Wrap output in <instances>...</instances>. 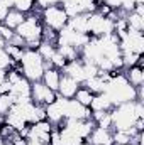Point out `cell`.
<instances>
[{
    "mask_svg": "<svg viewBox=\"0 0 144 145\" xmlns=\"http://www.w3.org/2000/svg\"><path fill=\"white\" fill-rule=\"evenodd\" d=\"M110 98L112 105L117 106L120 103H127V101H134L137 100V91L134 86L129 84V81L126 79V76L120 72L117 76H114L110 81L107 83V88L104 91Z\"/></svg>",
    "mask_w": 144,
    "mask_h": 145,
    "instance_id": "obj_1",
    "label": "cell"
},
{
    "mask_svg": "<svg viewBox=\"0 0 144 145\" xmlns=\"http://www.w3.org/2000/svg\"><path fill=\"white\" fill-rule=\"evenodd\" d=\"M42 31L44 25L41 22V15H26L24 22L15 29V34L24 39L26 49H37L42 42Z\"/></svg>",
    "mask_w": 144,
    "mask_h": 145,
    "instance_id": "obj_2",
    "label": "cell"
},
{
    "mask_svg": "<svg viewBox=\"0 0 144 145\" xmlns=\"http://www.w3.org/2000/svg\"><path fill=\"white\" fill-rule=\"evenodd\" d=\"M19 66H20L22 76L26 79H29L31 83L41 81V78L44 74V59L41 57V54L36 49H26Z\"/></svg>",
    "mask_w": 144,
    "mask_h": 145,
    "instance_id": "obj_3",
    "label": "cell"
},
{
    "mask_svg": "<svg viewBox=\"0 0 144 145\" xmlns=\"http://www.w3.org/2000/svg\"><path fill=\"white\" fill-rule=\"evenodd\" d=\"M41 22L44 27L58 32L68 24V15L61 5H49L41 10Z\"/></svg>",
    "mask_w": 144,
    "mask_h": 145,
    "instance_id": "obj_4",
    "label": "cell"
},
{
    "mask_svg": "<svg viewBox=\"0 0 144 145\" xmlns=\"http://www.w3.org/2000/svg\"><path fill=\"white\" fill-rule=\"evenodd\" d=\"M107 34H114V20L100 15L98 12L88 14V36L102 37Z\"/></svg>",
    "mask_w": 144,
    "mask_h": 145,
    "instance_id": "obj_5",
    "label": "cell"
},
{
    "mask_svg": "<svg viewBox=\"0 0 144 145\" xmlns=\"http://www.w3.org/2000/svg\"><path fill=\"white\" fill-rule=\"evenodd\" d=\"M56 96H58V93L53 91V89H49L42 81L31 83V100H32V103L46 106V105L53 103L56 100Z\"/></svg>",
    "mask_w": 144,
    "mask_h": 145,
    "instance_id": "obj_6",
    "label": "cell"
},
{
    "mask_svg": "<svg viewBox=\"0 0 144 145\" xmlns=\"http://www.w3.org/2000/svg\"><path fill=\"white\" fill-rule=\"evenodd\" d=\"M53 128H54V125L49 123L48 120H41L37 123H32V125H29V138L27 140H36L44 145H49V135H51Z\"/></svg>",
    "mask_w": 144,
    "mask_h": 145,
    "instance_id": "obj_7",
    "label": "cell"
},
{
    "mask_svg": "<svg viewBox=\"0 0 144 145\" xmlns=\"http://www.w3.org/2000/svg\"><path fill=\"white\" fill-rule=\"evenodd\" d=\"M65 106H66V98L58 95L53 103L46 105V120L53 123L54 127L59 125L65 120Z\"/></svg>",
    "mask_w": 144,
    "mask_h": 145,
    "instance_id": "obj_8",
    "label": "cell"
},
{
    "mask_svg": "<svg viewBox=\"0 0 144 145\" xmlns=\"http://www.w3.org/2000/svg\"><path fill=\"white\" fill-rule=\"evenodd\" d=\"M120 51H129V52H136L139 56H143L144 52V36L143 32H132L129 31L127 36L120 40Z\"/></svg>",
    "mask_w": 144,
    "mask_h": 145,
    "instance_id": "obj_9",
    "label": "cell"
},
{
    "mask_svg": "<svg viewBox=\"0 0 144 145\" xmlns=\"http://www.w3.org/2000/svg\"><path fill=\"white\" fill-rule=\"evenodd\" d=\"M92 116V110L88 106L80 105L76 100H66V106H65V118L70 120H87Z\"/></svg>",
    "mask_w": 144,
    "mask_h": 145,
    "instance_id": "obj_10",
    "label": "cell"
},
{
    "mask_svg": "<svg viewBox=\"0 0 144 145\" xmlns=\"http://www.w3.org/2000/svg\"><path fill=\"white\" fill-rule=\"evenodd\" d=\"M87 142L90 145H114L112 130H108V128H100V127L95 125V128H93L92 133L88 135Z\"/></svg>",
    "mask_w": 144,
    "mask_h": 145,
    "instance_id": "obj_11",
    "label": "cell"
},
{
    "mask_svg": "<svg viewBox=\"0 0 144 145\" xmlns=\"http://www.w3.org/2000/svg\"><path fill=\"white\" fill-rule=\"evenodd\" d=\"M80 86L81 84L78 81H75L73 78H70V76H66V74L61 72V79H59V86H58V95L63 96V98H66V100H71Z\"/></svg>",
    "mask_w": 144,
    "mask_h": 145,
    "instance_id": "obj_12",
    "label": "cell"
},
{
    "mask_svg": "<svg viewBox=\"0 0 144 145\" xmlns=\"http://www.w3.org/2000/svg\"><path fill=\"white\" fill-rule=\"evenodd\" d=\"M63 74L73 78L75 81H78L80 84H83L85 81V69H83V63L81 59H76V61H71V63H66V66L61 69Z\"/></svg>",
    "mask_w": 144,
    "mask_h": 145,
    "instance_id": "obj_13",
    "label": "cell"
},
{
    "mask_svg": "<svg viewBox=\"0 0 144 145\" xmlns=\"http://www.w3.org/2000/svg\"><path fill=\"white\" fill-rule=\"evenodd\" d=\"M126 69H127V71L122 72V74L126 76V79L129 81L131 86H134V88L143 86L144 84V69H143V66L136 64V66H131V68H126Z\"/></svg>",
    "mask_w": 144,
    "mask_h": 145,
    "instance_id": "obj_14",
    "label": "cell"
},
{
    "mask_svg": "<svg viewBox=\"0 0 144 145\" xmlns=\"http://www.w3.org/2000/svg\"><path fill=\"white\" fill-rule=\"evenodd\" d=\"M70 29H73L75 32L80 34H88V14H76L68 19L66 24Z\"/></svg>",
    "mask_w": 144,
    "mask_h": 145,
    "instance_id": "obj_15",
    "label": "cell"
},
{
    "mask_svg": "<svg viewBox=\"0 0 144 145\" xmlns=\"http://www.w3.org/2000/svg\"><path fill=\"white\" fill-rule=\"evenodd\" d=\"M59 79H61V71L56 68H48L44 69V74L41 78V81L53 91L58 93V86H59Z\"/></svg>",
    "mask_w": 144,
    "mask_h": 145,
    "instance_id": "obj_16",
    "label": "cell"
},
{
    "mask_svg": "<svg viewBox=\"0 0 144 145\" xmlns=\"http://www.w3.org/2000/svg\"><path fill=\"white\" fill-rule=\"evenodd\" d=\"M88 108L92 110V111H110V110L114 108V105H112L110 98L105 93H98V95H93Z\"/></svg>",
    "mask_w": 144,
    "mask_h": 145,
    "instance_id": "obj_17",
    "label": "cell"
},
{
    "mask_svg": "<svg viewBox=\"0 0 144 145\" xmlns=\"http://www.w3.org/2000/svg\"><path fill=\"white\" fill-rule=\"evenodd\" d=\"M24 19H26V14H22V12H19V10H15V8H10L9 14L5 15V19H3L2 24H5L9 29L15 31V29L24 22Z\"/></svg>",
    "mask_w": 144,
    "mask_h": 145,
    "instance_id": "obj_18",
    "label": "cell"
},
{
    "mask_svg": "<svg viewBox=\"0 0 144 145\" xmlns=\"http://www.w3.org/2000/svg\"><path fill=\"white\" fill-rule=\"evenodd\" d=\"M5 123H7L9 127H12L15 132H19V130H22L24 127H27V121L24 120V116L19 115V113L14 111V110H10V111L5 115Z\"/></svg>",
    "mask_w": 144,
    "mask_h": 145,
    "instance_id": "obj_19",
    "label": "cell"
},
{
    "mask_svg": "<svg viewBox=\"0 0 144 145\" xmlns=\"http://www.w3.org/2000/svg\"><path fill=\"white\" fill-rule=\"evenodd\" d=\"M126 22H127V29L132 32H143L144 31V17L136 12H129L126 15Z\"/></svg>",
    "mask_w": 144,
    "mask_h": 145,
    "instance_id": "obj_20",
    "label": "cell"
},
{
    "mask_svg": "<svg viewBox=\"0 0 144 145\" xmlns=\"http://www.w3.org/2000/svg\"><path fill=\"white\" fill-rule=\"evenodd\" d=\"M56 51L68 61V63H71V61H76V59H80V49H76V47H73V46H66V44H56Z\"/></svg>",
    "mask_w": 144,
    "mask_h": 145,
    "instance_id": "obj_21",
    "label": "cell"
},
{
    "mask_svg": "<svg viewBox=\"0 0 144 145\" xmlns=\"http://www.w3.org/2000/svg\"><path fill=\"white\" fill-rule=\"evenodd\" d=\"M83 86H87L93 95H98V93H104L105 91V88H107V83H104L98 76H93V78H88V79H85V83H83Z\"/></svg>",
    "mask_w": 144,
    "mask_h": 145,
    "instance_id": "obj_22",
    "label": "cell"
},
{
    "mask_svg": "<svg viewBox=\"0 0 144 145\" xmlns=\"http://www.w3.org/2000/svg\"><path fill=\"white\" fill-rule=\"evenodd\" d=\"M92 98H93V93L87 88V86H80L78 88V91L75 93V96H73V100H76L80 105H83V106H90V101H92Z\"/></svg>",
    "mask_w": 144,
    "mask_h": 145,
    "instance_id": "obj_23",
    "label": "cell"
},
{
    "mask_svg": "<svg viewBox=\"0 0 144 145\" xmlns=\"http://www.w3.org/2000/svg\"><path fill=\"white\" fill-rule=\"evenodd\" d=\"M3 51L9 54V57L14 61V63H20V59H22V54H24V47H19V46H14V44H5V47H3Z\"/></svg>",
    "mask_w": 144,
    "mask_h": 145,
    "instance_id": "obj_24",
    "label": "cell"
},
{
    "mask_svg": "<svg viewBox=\"0 0 144 145\" xmlns=\"http://www.w3.org/2000/svg\"><path fill=\"white\" fill-rule=\"evenodd\" d=\"M114 137V145H129L131 144V133L129 130H112Z\"/></svg>",
    "mask_w": 144,
    "mask_h": 145,
    "instance_id": "obj_25",
    "label": "cell"
},
{
    "mask_svg": "<svg viewBox=\"0 0 144 145\" xmlns=\"http://www.w3.org/2000/svg\"><path fill=\"white\" fill-rule=\"evenodd\" d=\"M37 52L41 54V57L44 59V61H49L51 57H53V54L56 52V44H49V42H41V46L36 49Z\"/></svg>",
    "mask_w": 144,
    "mask_h": 145,
    "instance_id": "obj_26",
    "label": "cell"
},
{
    "mask_svg": "<svg viewBox=\"0 0 144 145\" xmlns=\"http://www.w3.org/2000/svg\"><path fill=\"white\" fill-rule=\"evenodd\" d=\"M34 7H36L34 0H15L12 8H15V10H19V12H22V14L27 15V14H31L34 10Z\"/></svg>",
    "mask_w": 144,
    "mask_h": 145,
    "instance_id": "obj_27",
    "label": "cell"
},
{
    "mask_svg": "<svg viewBox=\"0 0 144 145\" xmlns=\"http://www.w3.org/2000/svg\"><path fill=\"white\" fill-rule=\"evenodd\" d=\"M12 105H14V101H12L10 95H0V115L2 116H5L10 111Z\"/></svg>",
    "mask_w": 144,
    "mask_h": 145,
    "instance_id": "obj_28",
    "label": "cell"
},
{
    "mask_svg": "<svg viewBox=\"0 0 144 145\" xmlns=\"http://www.w3.org/2000/svg\"><path fill=\"white\" fill-rule=\"evenodd\" d=\"M49 63H51V66H53V68H56V69H59V71H61V69L66 66V63H68V61H66V59H65V57L56 51V52L53 54V57L49 59Z\"/></svg>",
    "mask_w": 144,
    "mask_h": 145,
    "instance_id": "obj_29",
    "label": "cell"
},
{
    "mask_svg": "<svg viewBox=\"0 0 144 145\" xmlns=\"http://www.w3.org/2000/svg\"><path fill=\"white\" fill-rule=\"evenodd\" d=\"M15 34V31H12V29H9L5 24H2L0 22V37L5 40V42H9L10 39H12V36Z\"/></svg>",
    "mask_w": 144,
    "mask_h": 145,
    "instance_id": "obj_30",
    "label": "cell"
},
{
    "mask_svg": "<svg viewBox=\"0 0 144 145\" xmlns=\"http://www.w3.org/2000/svg\"><path fill=\"white\" fill-rule=\"evenodd\" d=\"M49 145H61V135H59V130H58V128H53V130H51Z\"/></svg>",
    "mask_w": 144,
    "mask_h": 145,
    "instance_id": "obj_31",
    "label": "cell"
},
{
    "mask_svg": "<svg viewBox=\"0 0 144 145\" xmlns=\"http://www.w3.org/2000/svg\"><path fill=\"white\" fill-rule=\"evenodd\" d=\"M9 10H10L9 3H7L5 0H0V22H3V19H5V15L9 14Z\"/></svg>",
    "mask_w": 144,
    "mask_h": 145,
    "instance_id": "obj_32",
    "label": "cell"
},
{
    "mask_svg": "<svg viewBox=\"0 0 144 145\" xmlns=\"http://www.w3.org/2000/svg\"><path fill=\"white\" fill-rule=\"evenodd\" d=\"M10 89H12V84H10L7 79H5L3 83H0V95H9Z\"/></svg>",
    "mask_w": 144,
    "mask_h": 145,
    "instance_id": "obj_33",
    "label": "cell"
},
{
    "mask_svg": "<svg viewBox=\"0 0 144 145\" xmlns=\"http://www.w3.org/2000/svg\"><path fill=\"white\" fill-rule=\"evenodd\" d=\"M7 79V69H2L0 68V83H3Z\"/></svg>",
    "mask_w": 144,
    "mask_h": 145,
    "instance_id": "obj_34",
    "label": "cell"
},
{
    "mask_svg": "<svg viewBox=\"0 0 144 145\" xmlns=\"http://www.w3.org/2000/svg\"><path fill=\"white\" fill-rule=\"evenodd\" d=\"M26 145H44V144H41V142H36V140H27V144Z\"/></svg>",
    "mask_w": 144,
    "mask_h": 145,
    "instance_id": "obj_35",
    "label": "cell"
},
{
    "mask_svg": "<svg viewBox=\"0 0 144 145\" xmlns=\"http://www.w3.org/2000/svg\"><path fill=\"white\" fill-rule=\"evenodd\" d=\"M5 44H7V42H5V40L0 37V49H3V47H5Z\"/></svg>",
    "mask_w": 144,
    "mask_h": 145,
    "instance_id": "obj_36",
    "label": "cell"
},
{
    "mask_svg": "<svg viewBox=\"0 0 144 145\" xmlns=\"http://www.w3.org/2000/svg\"><path fill=\"white\" fill-rule=\"evenodd\" d=\"M5 2H7V3H9V7L12 8V7H14V2H15V0H5Z\"/></svg>",
    "mask_w": 144,
    "mask_h": 145,
    "instance_id": "obj_37",
    "label": "cell"
},
{
    "mask_svg": "<svg viewBox=\"0 0 144 145\" xmlns=\"http://www.w3.org/2000/svg\"><path fill=\"white\" fill-rule=\"evenodd\" d=\"M78 145H90V144H88L87 140H83V142H80V144H78Z\"/></svg>",
    "mask_w": 144,
    "mask_h": 145,
    "instance_id": "obj_38",
    "label": "cell"
},
{
    "mask_svg": "<svg viewBox=\"0 0 144 145\" xmlns=\"http://www.w3.org/2000/svg\"><path fill=\"white\" fill-rule=\"evenodd\" d=\"M129 145H131V144H129Z\"/></svg>",
    "mask_w": 144,
    "mask_h": 145,
    "instance_id": "obj_39",
    "label": "cell"
}]
</instances>
